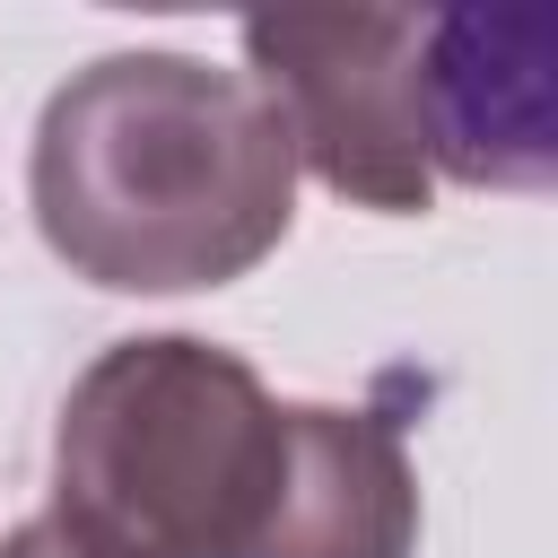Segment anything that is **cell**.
Listing matches in <instances>:
<instances>
[{"label": "cell", "mask_w": 558, "mask_h": 558, "mask_svg": "<svg viewBox=\"0 0 558 558\" xmlns=\"http://www.w3.org/2000/svg\"><path fill=\"white\" fill-rule=\"evenodd\" d=\"M26 192L70 279L192 296L279 253L296 218V148L244 70L201 52H105L52 87Z\"/></svg>", "instance_id": "6da1fadb"}, {"label": "cell", "mask_w": 558, "mask_h": 558, "mask_svg": "<svg viewBox=\"0 0 558 558\" xmlns=\"http://www.w3.org/2000/svg\"><path fill=\"white\" fill-rule=\"evenodd\" d=\"M288 401L192 331L113 340L52 418V523L96 558H244Z\"/></svg>", "instance_id": "7a4b0ae2"}, {"label": "cell", "mask_w": 558, "mask_h": 558, "mask_svg": "<svg viewBox=\"0 0 558 558\" xmlns=\"http://www.w3.org/2000/svg\"><path fill=\"white\" fill-rule=\"evenodd\" d=\"M427 9H279L244 17V78L279 105L296 166L357 209L418 218L427 174Z\"/></svg>", "instance_id": "3957f363"}, {"label": "cell", "mask_w": 558, "mask_h": 558, "mask_svg": "<svg viewBox=\"0 0 558 558\" xmlns=\"http://www.w3.org/2000/svg\"><path fill=\"white\" fill-rule=\"evenodd\" d=\"M427 174L541 192L558 174V26L549 9H427Z\"/></svg>", "instance_id": "277c9868"}, {"label": "cell", "mask_w": 558, "mask_h": 558, "mask_svg": "<svg viewBox=\"0 0 558 558\" xmlns=\"http://www.w3.org/2000/svg\"><path fill=\"white\" fill-rule=\"evenodd\" d=\"M418 549V471L384 410L288 401L279 480L244 558H410Z\"/></svg>", "instance_id": "5b68a950"}, {"label": "cell", "mask_w": 558, "mask_h": 558, "mask_svg": "<svg viewBox=\"0 0 558 558\" xmlns=\"http://www.w3.org/2000/svg\"><path fill=\"white\" fill-rule=\"evenodd\" d=\"M0 558H96V549H78L52 514H35V523H17V532L0 541Z\"/></svg>", "instance_id": "8992f818"}]
</instances>
